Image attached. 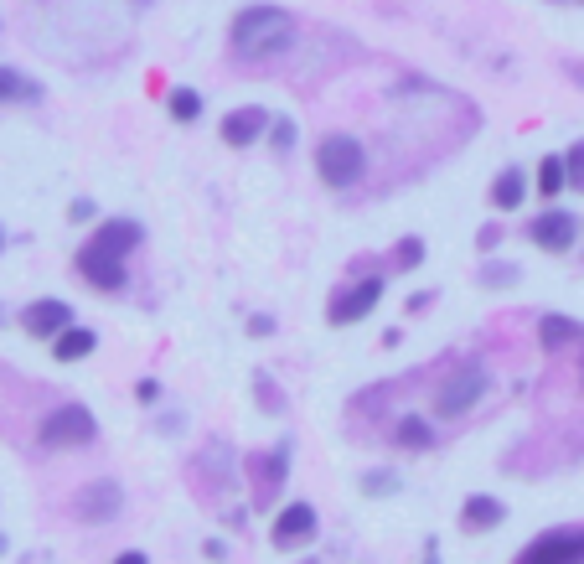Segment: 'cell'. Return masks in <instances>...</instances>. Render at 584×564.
Masks as SVG:
<instances>
[{
    "label": "cell",
    "instance_id": "2",
    "mask_svg": "<svg viewBox=\"0 0 584 564\" xmlns=\"http://www.w3.org/2000/svg\"><path fill=\"white\" fill-rule=\"evenodd\" d=\"M316 171H321L326 187H357L362 171H367L362 140H352V135H326V140L316 145Z\"/></svg>",
    "mask_w": 584,
    "mask_h": 564
},
{
    "label": "cell",
    "instance_id": "7",
    "mask_svg": "<svg viewBox=\"0 0 584 564\" xmlns=\"http://www.w3.org/2000/svg\"><path fill=\"white\" fill-rule=\"evenodd\" d=\"M311 539H316V508H311V502H290V508L274 513V528H269L274 549H300Z\"/></svg>",
    "mask_w": 584,
    "mask_h": 564
},
{
    "label": "cell",
    "instance_id": "11",
    "mask_svg": "<svg viewBox=\"0 0 584 564\" xmlns=\"http://www.w3.org/2000/svg\"><path fill=\"white\" fill-rule=\"evenodd\" d=\"M269 130V114L259 109V104H243V109H228L223 114V125H218V135L233 145V151H243V145H254L259 135Z\"/></svg>",
    "mask_w": 584,
    "mask_h": 564
},
{
    "label": "cell",
    "instance_id": "17",
    "mask_svg": "<svg viewBox=\"0 0 584 564\" xmlns=\"http://www.w3.org/2000/svg\"><path fill=\"white\" fill-rule=\"evenodd\" d=\"M522 197H528V176L522 171H502L497 182H491V207H497V213H517Z\"/></svg>",
    "mask_w": 584,
    "mask_h": 564
},
{
    "label": "cell",
    "instance_id": "3",
    "mask_svg": "<svg viewBox=\"0 0 584 564\" xmlns=\"http://www.w3.org/2000/svg\"><path fill=\"white\" fill-rule=\"evenodd\" d=\"M94 435H99V420H94V409H83V404H57L37 430V440L47 451H73V445H88Z\"/></svg>",
    "mask_w": 584,
    "mask_h": 564
},
{
    "label": "cell",
    "instance_id": "33",
    "mask_svg": "<svg viewBox=\"0 0 584 564\" xmlns=\"http://www.w3.org/2000/svg\"><path fill=\"white\" fill-rule=\"evenodd\" d=\"M419 564H440V544H435V539L424 544V559H419Z\"/></svg>",
    "mask_w": 584,
    "mask_h": 564
},
{
    "label": "cell",
    "instance_id": "34",
    "mask_svg": "<svg viewBox=\"0 0 584 564\" xmlns=\"http://www.w3.org/2000/svg\"><path fill=\"white\" fill-rule=\"evenodd\" d=\"M0 249H6V233H0Z\"/></svg>",
    "mask_w": 584,
    "mask_h": 564
},
{
    "label": "cell",
    "instance_id": "18",
    "mask_svg": "<svg viewBox=\"0 0 584 564\" xmlns=\"http://www.w3.org/2000/svg\"><path fill=\"white\" fill-rule=\"evenodd\" d=\"M290 456H295V445L290 440H280L274 451L264 456V482H259V502H274V492H280V482H285V466H290Z\"/></svg>",
    "mask_w": 584,
    "mask_h": 564
},
{
    "label": "cell",
    "instance_id": "25",
    "mask_svg": "<svg viewBox=\"0 0 584 564\" xmlns=\"http://www.w3.org/2000/svg\"><path fill=\"white\" fill-rule=\"evenodd\" d=\"M269 145H274V151H295V140H300V130H295V120H274L269 125Z\"/></svg>",
    "mask_w": 584,
    "mask_h": 564
},
{
    "label": "cell",
    "instance_id": "20",
    "mask_svg": "<svg viewBox=\"0 0 584 564\" xmlns=\"http://www.w3.org/2000/svg\"><path fill=\"white\" fill-rule=\"evenodd\" d=\"M166 109H171L176 125H197V120H202V94H197V88H171V94H166Z\"/></svg>",
    "mask_w": 584,
    "mask_h": 564
},
{
    "label": "cell",
    "instance_id": "10",
    "mask_svg": "<svg viewBox=\"0 0 584 564\" xmlns=\"http://www.w3.org/2000/svg\"><path fill=\"white\" fill-rule=\"evenodd\" d=\"M378 301H383V280L373 275V280L352 285L342 301H331V306H326V321H331V326H352V321H362L367 311H373Z\"/></svg>",
    "mask_w": 584,
    "mask_h": 564
},
{
    "label": "cell",
    "instance_id": "12",
    "mask_svg": "<svg viewBox=\"0 0 584 564\" xmlns=\"http://www.w3.org/2000/svg\"><path fill=\"white\" fill-rule=\"evenodd\" d=\"M21 326L32 337H57V332H68L73 326V306L68 301H37V306L21 311Z\"/></svg>",
    "mask_w": 584,
    "mask_h": 564
},
{
    "label": "cell",
    "instance_id": "30",
    "mask_svg": "<svg viewBox=\"0 0 584 564\" xmlns=\"http://www.w3.org/2000/svg\"><path fill=\"white\" fill-rule=\"evenodd\" d=\"M135 399H140V404H156V399H161V383H156V378H140V383H135Z\"/></svg>",
    "mask_w": 584,
    "mask_h": 564
},
{
    "label": "cell",
    "instance_id": "29",
    "mask_svg": "<svg viewBox=\"0 0 584 564\" xmlns=\"http://www.w3.org/2000/svg\"><path fill=\"white\" fill-rule=\"evenodd\" d=\"M94 213H99V207H94V197H78V202L68 207V218H73V223H88Z\"/></svg>",
    "mask_w": 584,
    "mask_h": 564
},
{
    "label": "cell",
    "instance_id": "26",
    "mask_svg": "<svg viewBox=\"0 0 584 564\" xmlns=\"http://www.w3.org/2000/svg\"><path fill=\"white\" fill-rule=\"evenodd\" d=\"M564 166H569V187L584 192V140L574 145V151H564Z\"/></svg>",
    "mask_w": 584,
    "mask_h": 564
},
{
    "label": "cell",
    "instance_id": "13",
    "mask_svg": "<svg viewBox=\"0 0 584 564\" xmlns=\"http://www.w3.org/2000/svg\"><path fill=\"white\" fill-rule=\"evenodd\" d=\"M538 342H543L548 352L574 347V342H584V321H569V316H559V311H543V316H538Z\"/></svg>",
    "mask_w": 584,
    "mask_h": 564
},
{
    "label": "cell",
    "instance_id": "22",
    "mask_svg": "<svg viewBox=\"0 0 584 564\" xmlns=\"http://www.w3.org/2000/svg\"><path fill=\"white\" fill-rule=\"evenodd\" d=\"M393 440L404 445V451H429V445H435L429 425H424V420H414V414H409V420H398V435H393Z\"/></svg>",
    "mask_w": 584,
    "mask_h": 564
},
{
    "label": "cell",
    "instance_id": "19",
    "mask_svg": "<svg viewBox=\"0 0 584 564\" xmlns=\"http://www.w3.org/2000/svg\"><path fill=\"white\" fill-rule=\"evenodd\" d=\"M42 88L32 78H21L16 68H0V104H37Z\"/></svg>",
    "mask_w": 584,
    "mask_h": 564
},
{
    "label": "cell",
    "instance_id": "9",
    "mask_svg": "<svg viewBox=\"0 0 584 564\" xmlns=\"http://www.w3.org/2000/svg\"><path fill=\"white\" fill-rule=\"evenodd\" d=\"M73 508H78L83 523H114L119 513H125V487L109 482V477H99V482H88V487L78 492Z\"/></svg>",
    "mask_w": 584,
    "mask_h": 564
},
{
    "label": "cell",
    "instance_id": "31",
    "mask_svg": "<svg viewBox=\"0 0 584 564\" xmlns=\"http://www.w3.org/2000/svg\"><path fill=\"white\" fill-rule=\"evenodd\" d=\"M249 332L254 337H269L274 332V316H249Z\"/></svg>",
    "mask_w": 584,
    "mask_h": 564
},
{
    "label": "cell",
    "instance_id": "14",
    "mask_svg": "<svg viewBox=\"0 0 584 564\" xmlns=\"http://www.w3.org/2000/svg\"><path fill=\"white\" fill-rule=\"evenodd\" d=\"M88 244H99V249H109V254H119V259H125V254L140 244V223H130V218L99 223V228H94V239H88Z\"/></svg>",
    "mask_w": 584,
    "mask_h": 564
},
{
    "label": "cell",
    "instance_id": "6",
    "mask_svg": "<svg viewBox=\"0 0 584 564\" xmlns=\"http://www.w3.org/2000/svg\"><path fill=\"white\" fill-rule=\"evenodd\" d=\"M528 239H533L538 249H548V254H569L574 239H579V218L564 213V207H548V213H538V218L528 223Z\"/></svg>",
    "mask_w": 584,
    "mask_h": 564
},
{
    "label": "cell",
    "instance_id": "28",
    "mask_svg": "<svg viewBox=\"0 0 584 564\" xmlns=\"http://www.w3.org/2000/svg\"><path fill=\"white\" fill-rule=\"evenodd\" d=\"M512 280H517V270H497V264L481 270V285H512Z\"/></svg>",
    "mask_w": 584,
    "mask_h": 564
},
{
    "label": "cell",
    "instance_id": "27",
    "mask_svg": "<svg viewBox=\"0 0 584 564\" xmlns=\"http://www.w3.org/2000/svg\"><path fill=\"white\" fill-rule=\"evenodd\" d=\"M393 254H398V270H414V264L424 259V239H404Z\"/></svg>",
    "mask_w": 584,
    "mask_h": 564
},
{
    "label": "cell",
    "instance_id": "4",
    "mask_svg": "<svg viewBox=\"0 0 584 564\" xmlns=\"http://www.w3.org/2000/svg\"><path fill=\"white\" fill-rule=\"evenodd\" d=\"M517 564H584V528H548L517 554Z\"/></svg>",
    "mask_w": 584,
    "mask_h": 564
},
{
    "label": "cell",
    "instance_id": "21",
    "mask_svg": "<svg viewBox=\"0 0 584 564\" xmlns=\"http://www.w3.org/2000/svg\"><path fill=\"white\" fill-rule=\"evenodd\" d=\"M569 187V166H564V156H543L538 161V192L543 197H559Z\"/></svg>",
    "mask_w": 584,
    "mask_h": 564
},
{
    "label": "cell",
    "instance_id": "32",
    "mask_svg": "<svg viewBox=\"0 0 584 564\" xmlns=\"http://www.w3.org/2000/svg\"><path fill=\"white\" fill-rule=\"evenodd\" d=\"M114 564H150V559H145V554H140V549H125V554H119V559H114Z\"/></svg>",
    "mask_w": 584,
    "mask_h": 564
},
{
    "label": "cell",
    "instance_id": "1",
    "mask_svg": "<svg viewBox=\"0 0 584 564\" xmlns=\"http://www.w3.org/2000/svg\"><path fill=\"white\" fill-rule=\"evenodd\" d=\"M233 52L238 57H274V52H285L295 42V21L285 6H243L233 16V32H228Z\"/></svg>",
    "mask_w": 584,
    "mask_h": 564
},
{
    "label": "cell",
    "instance_id": "15",
    "mask_svg": "<svg viewBox=\"0 0 584 564\" xmlns=\"http://www.w3.org/2000/svg\"><path fill=\"white\" fill-rule=\"evenodd\" d=\"M507 518V508L497 497H486V492H476V497H466V508H460V523H466L471 533H486V528H497Z\"/></svg>",
    "mask_w": 584,
    "mask_h": 564
},
{
    "label": "cell",
    "instance_id": "24",
    "mask_svg": "<svg viewBox=\"0 0 584 564\" xmlns=\"http://www.w3.org/2000/svg\"><path fill=\"white\" fill-rule=\"evenodd\" d=\"M254 389H259V409H264V414H280V409H285V399L274 394V378H269V373H254Z\"/></svg>",
    "mask_w": 584,
    "mask_h": 564
},
{
    "label": "cell",
    "instance_id": "16",
    "mask_svg": "<svg viewBox=\"0 0 584 564\" xmlns=\"http://www.w3.org/2000/svg\"><path fill=\"white\" fill-rule=\"evenodd\" d=\"M94 347H99V337L88 332V326H68V332L52 337V358H57V363H78V358H88Z\"/></svg>",
    "mask_w": 584,
    "mask_h": 564
},
{
    "label": "cell",
    "instance_id": "5",
    "mask_svg": "<svg viewBox=\"0 0 584 564\" xmlns=\"http://www.w3.org/2000/svg\"><path fill=\"white\" fill-rule=\"evenodd\" d=\"M486 389H491V373H486L481 363H460V368L445 378V389L435 394V404H440V414H450V420H455V414H466Z\"/></svg>",
    "mask_w": 584,
    "mask_h": 564
},
{
    "label": "cell",
    "instance_id": "23",
    "mask_svg": "<svg viewBox=\"0 0 584 564\" xmlns=\"http://www.w3.org/2000/svg\"><path fill=\"white\" fill-rule=\"evenodd\" d=\"M398 487H404V482H398L393 471H367V477H362V492L367 497H393Z\"/></svg>",
    "mask_w": 584,
    "mask_h": 564
},
{
    "label": "cell",
    "instance_id": "8",
    "mask_svg": "<svg viewBox=\"0 0 584 564\" xmlns=\"http://www.w3.org/2000/svg\"><path fill=\"white\" fill-rule=\"evenodd\" d=\"M78 275L94 285V290L114 295V290H125V259L109 254V249H99V244H83L78 249Z\"/></svg>",
    "mask_w": 584,
    "mask_h": 564
}]
</instances>
